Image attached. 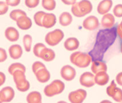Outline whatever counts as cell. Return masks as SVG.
<instances>
[{
    "instance_id": "d6a6232c",
    "label": "cell",
    "mask_w": 122,
    "mask_h": 103,
    "mask_svg": "<svg viewBox=\"0 0 122 103\" xmlns=\"http://www.w3.org/2000/svg\"><path fill=\"white\" fill-rule=\"evenodd\" d=\"M39 0H26L25 4L27 7L29 8H34L39 5Z\"/></svg>"
},
{
    "instance_id": "277c9868",
    "label": "cell",
    "mask_w": 122,
    "mask_h": 103,
    "mask_svg": "<svg viewBox=\"0 0 122 103\" xmlns=\"http://www.w3.org/2000/svg\"><path fill=\"white\" fill-rule=\"evenodd\" d=\"M64 89L65 84L63 81L59 80H55L45 87L44 92L46 96L53 97L63 92Z\"/></svg>"
},
{
    "instance_id": "f35d334b",
    "label": "cell",
    "mask_w": 122,
    "mask_h": 103,
    "mask_svg": "<svg viewBox=\"0 0 122 103\" xmlns=\"http://www.w3.org/2000/svg\"><path fill=\"white\" fill-rule=\"evenodd\" d=\"M5 75L2 72L0 73V85H2L5 82Z\"/></svg>"
},
{
    "instance_id": "52a82bcc",
    "label": "cell",
    "mask_w": 122,
    "mask_h": 103,
    "mask_svg": "<svg viewBox=\"0 0 122 103\" xmlns=\"http://www.w3.org/2000/svg\"><path fill=\"white\" fill-rule=\"evenodd\" d=\"M15 97V91L12 87H4L0 92V103L11 101Z\"/></svg>"
},
{
    "instance_id": "9c48e42d",
    "label": "cell",
    "mask_w": 122,
    "mask_h": 103,
    "mask_svg": "<svg viewBox=\"0 0 122 103\" xmlns=\"http://www.w3.org/2000/svg\"><path fill=\"white\" fill-rule=\"evenodd\" d=\"M60 74L62 78L66 81H72L75 78L76 72L75 68H73L71 66L66 65L64 66L61 69Z\"/></svg>"
},
{
    "instance_id": "cb8c5ba5",
    "label": "cell",
    "mask_w": 122,
    "mask_h": 103,
    "mask_svg": "<svg viewBox=\"0 0 122 103\" xmlns=\"http://www.w3.org/2000/svg\"><path fill=\"white\" fill-rule=\"evenodd\" d=\"M17 70H22V71L25 72L26 71V68L25 67L23 64H21V63H13V64H11L9 66V68H8V72L10 74L13 75V73Z\"/></svg>"
},
{
    "instance_id": "83f0119b",
    "label": "cell",
    "mask_w": 122,
    "mask_h": 103,
    "mask_svg": "<svg viewBox=\"0 0 122 103\" xmlns=\"http://www.w3.org/2000/svg\"><path fill=\"white\" fill-rule=\"evenodd\" d=\"M56 1L54 0H43L42 1V6L47 10H53L56 8Z\"/></svg>"
},
{
    "instance_id": "3957f363",
    "label": "cell",
    "mask_w": 122,
    "mask_h": 103,
    "mask_svg": "<svg viewBox=\"0 0 122 103\" xmlns=\"http://www.w3.org/2000/svg\"><path fill=\"white\" fill-rule=\"evenodd\" d=\"M16 88L20 92H26L30 88L29 82L26 80L25 72L22 70H17L13 74Z\"/></svg>"
},
{
    "instance_id": "2e32d148",
    "label": "cell",
    "mask_w": 122,
    "mask_h": 103,
    "mask_svg": "<svg viewBox=\"0 0 122 103\" xmlns=\"http://www.w3.org/2000/svg\"><path fill=\"white\" fill-rule=\"evenodd\" d=\"M115 19L114 16L110 13L104 15L102 18L101 25L104 28H111L114 25Z\"/></svg>"
},
{
    "instance_id": "b9f144b4",
    "label": "cell",
    "mask_w": 122,
    "mask_h": 103,
    "mask_svg": "<svg viewBox=\"0 0 122 103\" xmlns=\"http://www.w3.org/2000/svg\"><path fill=\"white\" fill-rule=\"evenodd\" d=\"M57 103H66V101H60Z\"/></svg>"
},
{
    "instance_id": "d6986e66",
    "label": "cell",
    "mask_w": 122,
    "mask_h": 103,
    "mask_svg": "<svg viewBox=\"0 0 122 103\" xmlns=\"http://www.w3.org/2000/svg\"><path fill=\"white\" fill-rule=\"evenodd\" d=\"M9 53L10 57L13 59L17 60L20 59L22 55V49L20 45L17 44L13 45L10 46Z\"/></svg>"
},
{
    "instance_id": "7a4b0ae2",
    "label": "cell",
    "mask_w": 122,
    "mask_h": 103,
    "mask_svg": "<svg viewBox=\"0 0 122 103\" xmlns=\"http://www.w3.org/2000/svg\"><path fill=\"white\" fill-rule=\"evenodd\" d=\"M92 10V5L89 1L83 0L76 2L72 5L71 11L72 14L77 17H81L89 14Z\"/></svg>"
},
{
    "instance_id": "484cf974",
    "label": "cell",
    "mask_w": 122,
    "mask_h": 103,
    "mask_svg": "<svg viewBox=\"0 0 122 103\" xmlns=\"http://www.w3.org/2000/svg\"><path fill=\"white\" fill-rule=\"evenodd\" d=\"M23 44L24 48L27 52H29L31 50V46H32V37L30 35L26 34L24 36L23 39Z\"/></svg>"
},
{
    "instance_id": "4316f807",
    "label": "cell",
    "mask_w": 122,
    "mask_h": 103,
    "mask_svg": "<svg viewBox=\"0 0 122 103\" xmlns=\"http://www.w3.org/2000/svg\"><path fill=\"white\" fill-rule=\"evenodd\" d=\"M110 97H112L116 102H122V90L120 88L116 87L113 90Z\"/></svg>"
},
{
    "instance_id": "44dd1931",
    "label": "cell",
    "mask_w": 122,
    "mask_h": 103,
    "mask_svg": "<svg viewBox=\"0 0 122 103\" xmlns=\"http://www.w3.org/2000/svg\"><path fill=\"white\" fill-rule=\"evenodd\" d=\"M55 57H56V54H55V52L52 49L47 48L46 47L42 50L40 58L44 60L45 61L49 62L53 60Z\"/></svg>"
},
{
    "instance_id": "d4e9b609",
    "label": "cell",
    "mask_w": 122,
    "mask_h": 103,
    "mask_svg": "<svg viewBox=\"0 0 122 103\" xmlns=\"http://www.w3.org/2000/svg\"><path fill=\"white\" fill-rule=\"evenodd\" d=\"M26 13L22 10L20 9L13 10L10 13V17L12 18L13 20L15 21H17L21 17L26 16Z\"/></svg>"
},
{
    "instance_id": "f546056e",
    "label": "cell",
    "mask_w": 122,
    "mask_h": 103,
    "mask_svg": "<svg viewBox=\"0 0 122 103\" xmlns=\"http://www.w3.org/2000/svg\"><path fill=\"white\" fill-rule=\"evenodd\" d=\"M45 46L42 43H37L33 47V53L36 57H39L40 56L42 50L44 49L45 48Z\"/></svg>"
},
{
    "instance_id": "ffe728a7",
    "label": "cell",
    "mask_w": 122,
    "mask_h": 103,
    "mask_svg": "<svg viewBox=\"0 0 122 103\" xmlns=\"http://www.w3.org/2000/svg\"><path fill=\"white\" fill-rule=\"evenodd\" d=\"M79 40L75 37H70L67 39L64 42V46L66 50L69 51H73V50L77 49L79 46Z\"/></svg>"
},
{
    "instance_id": "30bf717a",
    "label": "cell",
    "mask_w": 122,
    "mask_h": 103,
    "mask_svg": "<svg viewBox=\"0 0 122 103\" xmlns=\"http://www.w3.org/2000/svg\"><path fill=\"white\" fill-rule=\"evenodd\" d=\"M84 28L88 30H93L99 26V20L94 15H90L86 17L83 22Z\"/></svg>"
},
{
    "instance_id": "f1b7e54d",
    "label": "cell",
    "mask_w": 122,
    "mask_h": 103,
    "mask_svg": "<svg viewBox=\"0 0 122 103\" xmlns=\"http://www.w3.org/2000/svg\"><path fill=\"white\" fill-rule=\"evenodd\" d=\"M46 13L42 11H39L35 13L34 15V20L37 25L39 26H42V21H43L44 17Z\"/></svg>"
},
{
    "instance_id": "4dcf8cb0",
    "label": "cell",
    "mask_w": 122,
    "mask_h": 103,
    "mask_svg": "<svg viewBox=\"0 0 122 103\" xmlns=\"http://www.w3.org/2000/svg\"><path fill=\"white\" fill-rule=\"evenodd\" d=\"M45 68V65L40 61L35 62L32 65V70L35 74L36 72H37L39 70L41 69L42 68Z\"/></svg>"
},
{
    "instance_id": "1f68e13d",
    "label": "cell",
    "mask_w": 122,
    "mask_h": 103,
    "mask_svg": "<svg viewBox=\"0 0 122 103\" xmlns=\"http://www.w3.org/2000/svg\"><path fill=\"white\" fill-rule=\"evenodd\" d=\"M113 13L115 16L117 17H122V4H117L113 8Z\"/></svg>"
},
{
    "instance_id": "7402d4cb",
    "label": "cell",
    "mask_w": 122,
    "mask_h": 103,
    "mask_svg": "<svg viewBox=\"0 0 122 103\" xmlns=\"http://www.w3.org/2000/svg\"><path fill=\"white\" fill-rule=\"evenodd\" d=\"M28 103H42L41 94L37 91L30 92L26 96Z\"/></svg>"
},
{
    "instance_id": "4fadbf2b",
    "label": "cell",
    "mask_w": 122,
    "mask_h": 103,
    "mask_svg": "<svg viewBox=\"0 0 122 103\" xmlns=\"http://www.w3.org/2000/svg\"><path fill=\"white\" fill-rule=\"evenodd\" d=\"M5 36L11 42L17 41L20 37L18 31L14 27H8L5 30Z\"/></svg>"
},
{
    "instance_id": "603a6c76",
    "label": "cell",
    "mask_w": 122,
    "mask_h": 103,
    "mask_svg": "<svg viewBox=\"0 0 122 103\" xmlns=\"http://www.w3.org/2000/svg\"><path fill=\"white\" fill-rule=\"evenodd\" d=\"M72 17L68 12H64L62 13L59 17V22L63 26H68L72 23Z\"/></svg>"
},
{
    "instance_id": "d590c367",
    "label": "cell",
    "mask_w": 122,
    "mask_h": 103,
    "mask_svg": "<svg viewBox=\"0 0 122 103\" xmlns=\"http://www.w3.org/2000/svg\"><path fill=\"white\" fill-rule=\"evenodd\" d=\"M20 3V0H6V4L8 6H16Z\"/></svg>"
},
{
    "instance_id": "7bdbcfd3",
    "label": "cell",
    "mask_w": 122,
    "mask_h": 103,
    "mask_svg": "<svg viewBox=\"0 0 122 103\" xmlns=\"http://www.w3.org/2000/svg\"><path fill=\"white\" fill-rule=\"evenodd\" d=\"M120 51L122 53V43L121 44V45H120Z\"/></svg>"
},
{
    "instance_id": "e0dca14e",
    "label": "cell",
    "mask_w": 122,
    "mask_h": 103,
    "mask_svg": "<svg viewBox=\"0 0 122 103\" xmlns=\"http://www.w3.org/2000/svg\"><path fill=\"white\" fill-rule=\"evenodd\" d=\"M92 72L94 74H97L101 72H106L107 70V67L106 63L101 61H95L91 65Z\"/></svg>"
},
{
    "instance_id": "5bb4252c",
    "label": "cell",
    "mask_w": 122,
    "mask_h": 103,
    "mask_svg": "<svg viewBox=\"0 0 122 103\" xmlns=\"http://www.w3.org/2000/svg\"><path fill=\"white\" fill-rule=\"evenodd\" d=\"M16 22L18 27L22 30H28L31 28L32 25V20L27 15L21 17Z\"/></svg>"
},
{
    "instance_id": "8fae6325",
    "label": "cell",
    "mask_w": 122,
    "mask_h": 103,
    "mask_svg": "<svg viewBox=\"0 0 122 103\" xmlns=\"http://www.w3.org/2000/svg\"><path fill=\"white\" fill-rule=\"evenodd\" d=\"M112 6V1L111 0H104L99 4L97 8V12L100 15H106L110 10Z\"/></svg>"
},
{
    "instance_id": "9a60e30c",
    "label": "cell",
    "mask_w": 122,
    "mask_h": 103,
    "mask_svg": "<svg viewBox=\"0 0 122 103\" xmlns=\"http://www.w3.org/2000/svg\"><path fill=\"white\" fill-rule=\"evenodd\" d=\"M37 80L41 83H45L48 81L51 78V74L46 68L39 70L35 73Z\"/></svg>"
},
{
    "instance_id": "60d3db41",
    "label": "cell",
    "mask_w": 122,
    "mask_h": 103,
    "mask_svg": "<svg viewBox=\"0 0 122 103\" xmlns=\"http://www.w3.org/2000/svg\"><path fill=\"white\" fill-rule=\"evenodd\" d=\"M100 103H112L111 101H109V100H103V101H102Z\"/></svg>"
},
{
    "instance_id": "ee69618b",
    "label": "cell",
    "mask_w": 122,
    "mask_h": 103,
    "mask_svg": "<svg viewBox=\"0 0 122 103\" xmlns=\"http://www.w3.org/2000/svg\"></svg>"
},
{
    "instance_id": "ac0fdd59",
    "label": "cell",
    "mask_w": 122,
    "mask_h": 103,
    "mask_svg": "<svg viewBox=\"0 0 122 103\" xmlns=\"http://www.w3.org/2000/svg\"><path fill=\"white\" fill-rule=\"evenodd\" d=\"M109 79L110 77L106 72H101L96 74L95 76V84L98 85L103 86L106 85L108 83Z\"/></svg>"
},
{
    "instance_id": "74e56055",
    "label": "cell",
    "mask_w": 122,
    "mask_h": 103,
    "mask_svg": "<svg viewBox=\"0 0 122 103\" xmlns=\"http://www.w3.org/2000/svg\"><path fill=\"white\" fill-rule=\"evenodd\" d=\"M116 80L119 85L122 86V72L117 74L116 77Z\"/></svg>"
},
{
    "instance_id": "836d02e7",
    "label": "cell",
    "mask_w": 122,
    "mask_h": 103,
    "mask_svg": "<svg viewBox=\"0 0 122 103\" xmlns=\"http://www.w3.org/2000/svg\"><path fill=\"white\" fill-rule=\"evenodd\" d=\"M8 5L3 1H0V15H3L6 13L8 10Z\"/></svg>"
},
{
    "instance_id": "ab89813d",
    "label": "cell",
    "mask_w": 122,
    "mask_h": 103,
    "mask_svg": "<svg viewBox=\"0 0 122 103\" xmlns=\"http://www.w3.org/2000/svg\"><path fill=\"white\" fill-rule=\"evenodd\" d=\"M62 2H63V3L66 4V5H73L76 3V1H73V0H72V1H66V0H65V1H64V0H63V1H62Z\"/></svg>"
},
{
    "instance_id": "8992f818",
    "label": "cell",
    "mask_w": 122,
    "mask_h": 103,
    "mask_svg": "<svg viewBox=\"0 0 122 103\" xmlns=\"http://www.w3.org/2000/svg\"><path fill=\"white\" fill-rule=\"evenodd\" d=\"M86 92L82 89L72 91L68 95V99L71 103H83L86 97Z\"/></svg>"
},
{
    "instance_id": "e575fe53",
    "label": "cell",
    "mask_w": 122,
    "mask_h": 103,
    "mask_svg": "<svg viewBox=\"0 0 122 103\" xmlns=\"http://www.w3.org/2000/svg\"><path fill=\"white\" fill-rule=\"evenodd\" d=\"M7 59V54L5 50H4L3 48H0V62L5 61Z\"/></svg>"
},
{
    "instance_id": "5b68a950",
    "label": "cell",
    "mask_w": 122,
    "mask_h": 103,
    "mask_svg": "<svg viewBox=\"0 0 122 103\" xmlns=\"http://www.w3.org/2000/svg\"><path fill=\"white\" fill-rule=\"evenodd\" d=\"M64 36V34L63 31L57 29L46 34L45 37V41L48 45L54 46L61 41Z\"/></svg>"
},
{
    "instance_id": "8d00e7d4",
    "label": "cell",
    "mask_w": 122,
    "mask_h": 103,
    "mask_svg": "<svg viewBox=\"0 0 122 103\" xmlns=\"http://www.w3.org/2000/svg\"><path fill=\"white\" fill-rule=\"evenodd\" d=\"M117 34L120 39H122V21L117 28Z\"/></svg>"
},
{
    "instance_id": "ba28073f",
    "label": "cell",
    "mask_w": 122,
    "mask_h": 103,
    "mask_svg": "<svg viewBox=\"0 0 122 103\" xmlns=\"http://www.w3.org/2000/svg\"><path fill=\"white\" fill-rule=\"evenodd\" d=\"M80 83L81 85L86 88L93 87L95 84L94 74L89 72H86L83 73L80 76Z\"/></svg>"
},
{
    "instance_id": "7c38bea8",
    "label": "cell",
    "mask_w": 122,
    "mask_h": 103,
    "mask_svg": "<svg viewBox=\"0 0 122 103\" xmlns=\"http://www.w3.org/2000/svg\"><path fill=\"white\" fill-rule=\"evenodd\" d=\"M56 17L53 13H46L42 21V26L45 28H51L56 24Z\"/></svg>"
},
{
    "instance_id": "6da1fadb",
    "label": "cell",
    "mask_w": 122,
    "mask_h": 103,
    "mask_svg": "<svg viewBox=\"0 0 122 103\" xmlns=\"http://www.w3.org/2000/svg\"><path fill=\"white\" fill-rule=\"evenodd\" d=\"M71 62L79 68H86L88 67L92 61V57L86 53L76 52L70 56Z\"/></svg>"
}]
</instances>
